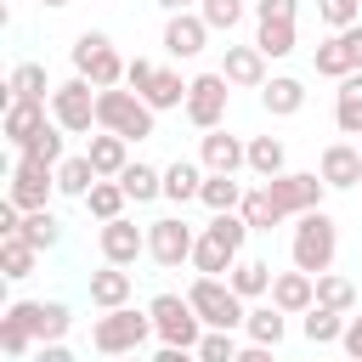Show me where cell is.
<instances>
[{"mask_svg":"<svg viewBox=\"0 0 362 362\" xmlns=\"http://www.w3.org/2000/svg\"><path fill=\"white\" fill-rule=\"evenodd\" d=\"M232 266H238V255H232V249H221L215 238H204V232H198V249H192V272H198V277H221V272H232Z\"/></svg>","mask_w":362,"mask_h":362,"instance_id":"obj_39","label":"cell"},{"mask_svg":"<svg viewBox=\"0 0 362 362\" xmlns=\"http://www.w3.org/2000/svg\"><path fill=\"white\" fill-rule=\"evenodd\" d=\"M198 362H238V345H232V334H221V328H209L204 339H198V351H192Z\"/></svg>","mask_w":362,"mask_h":362,"instance_id":"obj_47","label":"cell"},{"mask_svg":"<svg viewBox=\"0 0 362 362\" xmlns=\"http://www.w3.org/2000/svg\"><path fill=\"white\" fill-rule=\"evenodd\" d=\"M147 311H153V334H158L164 345H175V351H198V339L209 334L187 294H158Z\"/></svg>","mask_w":362,"mask_h":362,"instance_id":"obj_6","label":"cell"},{"mask_svg":"<svg viewBox=\"0 0 362 362\" xmlns=\"http://www.w3.org/2000/svg\"><path fill=\"white\" fill-rule=\"evenodd\" d=\"M62 136H68V130L51 119V124H45V130H40V136H34L17 158H34V164H51V170H57V164H62Z\"/></svg>","mask_w":362,"mask_h":362,"instance_id":"obj_41","label":"cell"},{"mask_svg":"<svg viewBox=\"0 0 362 362\" xmlns=\"http://www.w3.org/2000/svg\"><path fill=\"white\" fill-rule=\"evenodd\" d=\"M356 147H362V141H356Z\"/></svg>","mask_w":362,"mask_h":362,"instance_id":"obj_58","label":"cell"},{"mask_svg":"<svg viewBox=\"0 0 362 362\" xmlns=\"http://www.w3.org/2000/svg\"><path fill=\"white\" fill-rule=\"evenodd\" d=\"M57 85H45V68L40 62H17L11 74H6V96L11 102H45Z\"/></svg>","mask_w":362,"mask_h":362,"instance_id":"obj_24","label":"cell"},{"mask_svg":"<svg viewBox=\"0 0 362 362\" xmlns=\"http://www.w3.org/2000/svg\"><path fill=\"white\" fill-rule=\"evenodd\" d=\"M209 45V23L198 17V11H181V17H164V51L175 57V62H192L198 51Z\"/></svg>","mask_w":362,"mask_h":362,"instance_id":"obj_15","label":"cell"},{"mask_svg":"<svg viewBox=\"0 0 362 362\" xmlns=\"http://www.w3.org/2000/svg\"><path fill=\"white\" fill-rule=\"evenodd\" d=\"M249 170H255L260 181L283 175V170H288V147H283L277 136H255V141H249Z\"/></svg>","mask_w":362,"mask_h":362,"instance_id":"obj_32","label":"cell"},{"mask_svg":"<svg viewBox=\"0 0 362 362\" xmlns=\"http://www.w3.org/2000/svg\"><path fill=\"white\" fill-rule=\"evenodd\" d=\"M339 345H345V362H362V311L345 322V339Z\"/></svg>","mask_w":362,"mask_h":362,"instance_id":"obj_50","label":"cell"},{"mask_svg":"<svg viewBox=\"0 0 362 362\" xmlns=\"http://www.w3.org/2000/svg\"><path fill=\"white\" fill-rule=\"evenodd\" d=\"M198 164H204L209 175H238V170L249 164V141H238V136H226V130H209V136L198 141Z\"/></svg>","mask_w":362,"mask_h":362,"instance_id":"obj_16","label":"cell"},{"mask_svg":"<svg viewBox=\"0 0 362 362\" xmlns=\"http://www.w3.org/2000/svg\"><path fill=\"white\" fill-rule=\"evenodd\" d=\"M317 305H328V311H356V288H351V277H334V272H322L317 277Z\"/></svg>","mask_w":362,"mask_h":362,"instance_id":"obj_43","label":"cell"},{"mask_svg":"<svg viewBox=\"0 0 362 362\" xmlns=\"http://www.w3.org/2000/svg\"><path fill=\"white\" fill-rule=\"evenodd\" d=\"M124 68H130V62L113 51V40H107L102 28H85V34L74 40V74L90 79L96 90H119V85H124Z\"/></svg>","mask_w":362,"mask_h":362,"instance_id":"obj_2","label":"cell"},{"mask_svg":"<svg viewBox=\"0 0 362 362\" xmlns=\"http://www.w3.org/2000/svg\"><path fill=\"white\" fill-rule=\"evenodd\" d=\"M266 192H272V204H277L288 221H300V215L322 209L328 181H322L317 170H283V175H272V181H266Z\"/></svg>","mask_w":362,"mask_h":362,"instance_id":"obj_7","label":"cell"},{"mask_svg":"<svg viewBox=\"0 0 362 362\" xmlns=\"http://www.w3.org/2000/svg\"><path fill=\"white\" fill-rule=\"evenodd\" d=\"M345 322H351L345 311H328V305H311V311L300 317V334H305L311 345H339V339H345Z\"/></svg>","mask_w":362,"mask_h":362,"instance_id":"obj_26","label":"cell"},{"mask_svg":"<svg viewBox=\"0 0 362 362\" xmlns=\"http://www.w3.org/2000/svg\"><path fill=\"white\" fill-rule=\"evenodd\" d=\"M164 17H181V11H198V0H153Z\"/></svg>","mask_w":362,"mask_h":362,"instance_id":"obj_52","label":"cell"},{"mask_svg":"<svg viewBox=\"0 0 362 362\" xmlns=\"http://www.w3.org/2000/svg\"><path fill=\"white\" fill-rule=\"evenodd\" d=\"M288 255H294V272L322 277V272L334 266V255H339V226H334V215H328V209L300 215V221H294V238H288Z\"/></svg>","mask_w":362,"mask_h":362,"instance_id":"obj_1","label":"cell"},{"mask_svg":"<svg viewBox=\"0 0 362 362\" xmlns=\"http://www.w3.org/2000/svg\"><path fill=\"white\" fill-rule=\"evenodd\" d=\"M204 238H215L221 249H232V255L243 260V243H249V221H243V215H215V221L204 226Z\"/></svg>","mask_w":362,"mask_h":362,"instance_id":"obj_42","label":"cell"},{"mask_svg":"<svg viewBox=\"0 0 362 362\" xmlns=\"http://www.w3.org/2000/svg\"><path fill=\"white\" fill-rule=\"evenodd\" d=\"M34 362H74V351H68V345H40Z\"/></svg>","mask_w":362,"mask_h":362,"instance_id":"obj_51","label":"cell"},{"mask_svg":"<svg viewBox=\"0 0 362 362\" xmlns=\"http://www.w3.org/2000/svg\"><path fill=\"white\" fill-rule=\"evenodd\" d=\"M238 362H277V356H272V345H243Z\"/></svg>","mask_w":362,"mask_h":362,"instance_id":"obj_53","label":"cell"},{"mask_svg":"<svg viewBox=\"0 0 362 362\" xmlns=\"http://www.w3.org/2000/svg\"><path fill=\"white\" fill-rule=\"evenodd\" d=\"M198 204H204V209H215V215H238V209H243V187H238L232 175H204Z\"/></svg>","mask_w":362,"mask_h":362,"instance_id":"obj_33","label":"cell"},{"mask_svg":"<svg viewBox=\"0 0 362 362\" xmlns=\"http://www.w3.org/2000/svg\"><path fill=\"white\" fill-rule=\"evenodd\" d=\"M317 175H322L334 192H351V187H362V147H356V141H328V147H322V164H317Z\"/></svg>","mask_w":362,"mask_h":362,"instance_id":"obj_14","label":"cell"},{"mask_svg":"<svg viewBox=\"0 0 362 362\" xmlns=\"http://www.w3.org/2000/svg\"><path fill=\"white\" fill-rule=\"evenodd\" d=\"M260 107H266L272 119H294V113L305 107V85H300L294 74H272L266 90H260Z\"/></svg>","mask_w":362,"mask_h":362,"instance_id":"obj_22","label":"cell"},{"mask_svg":"<svg viewBox=\"0 0 362 362\" xmlns=\"http://www.w3.org/2000/svg\"><path fill=\"white\" fill-rule=\"evenodd\" d=\"M192 249H198V232H192L181 215H158V221H147V255H153L164 272L187 266Z\"/></svg>","mask_w":362,"mask_h":362,"instance_id":"obj_9","label":"cell"},{"mask_svg":"<svg viewBox=\"0 0 362 362\" xmlns=\"http://www.w3.org/2000/svg\"><path fill=\"white\" fill-rule=\"evenodd\" d=\"M334 124L345 136H362V74L339 79V96H334Z\"/></svg>","mask_w":362,"mask_h":362,"instance_id":"obj_31","label":"cell"},{"mask_svg":"<svg viewBox=\"0 0 362 362\" xmlns=\"http://www.w3.org/2000/svg\"><path fill=\"white\" fill-rule=\"evenodd\" d=\"M187 362H198V356H192V351H187Z\"/></svg>","mask_w":362,"mask_h":362,"instance_id":"obj_56","label":"cell"},{"mask_svg":"<svg viewBox=\"0 0 362 362\" xmlns=\"http://www.w3.org/2000/svg\"><path fill=\"white\" fill-rule=\"evenodd\" d=\"M17 238H23L28 249H40V255H45V249H57V243H62V221H57L51 209H34V215H23V232H17Z\"/></svg>","mask_w":362,"mask_h":362,"instance_id":"obj_36","label":"cell"},{"mask_svg":"<svg viewBox=\"0 0 362 362\" xmlns=\"http://www.w3.org/2000/svg\"><path fill=\"white\" fill-rule=\"evenodd\" d=\"M96 181H102V175H96V164H90L85 153H74V158L57 164V192H68V198H79V204H85V192H90Z\"/></svg>","mask_w":362,"mask_h":362,"instance_id":"obj_27","label":"cell"},{"mask_svg":"<svg viewBox=\"0 0 362 362\" xmlns=\"http://www.w3.org/2000/svg\"><path fill=\"white\" fill-rule=\"evenodd\" d=\"M221 74H226V85H238V90H266V57H260V45H226V57H221Z\"/></svg>","mask_w":362,"mask_h":362,"instance_id":"obj_17","label":"cell"},{"mask_svg":"<svg viewBox=\"0 0 362 362\" xmlns=\"http://www.w3.org/2000/svg\"><path fill=\"white\" fill-rule=\"evenodd\" d=\"M96 243H102V260L107 266H136L141 255H147V226H136V221H107L102 232H96Z\"/></svg>","mask_w":362,"mask_h":362,"instance_id":"obj_12","label":"cell"},{"mask_svg":"<svg viewBox=\"0 0 362 362\" xmlns=\"http://www.w3.org/2000/svg\"><path fill=\"white\" fill-rule=\"evenodd\" d=\"M40 6H51V11H62V6H74V0H40Z\"/></svg>","mask_w":362,"mask_h":362,"instance_id":"obj_55","label":"cell"},{"mask_svg":"<svg viewBox=\"0 0 362 362\" xmlns=\"http://www.w3.org/2000/svg\"><path fill=\"white\" fill-rule=\"evenodd\" d=\"M51 119H45V102H6V119H0V130H6V141L23 153L40 130H45Z\"/></svg>","mask_w":362,"mask_h":362,"instance_id":"obj_20","label":"cell"},{"mask_svg":"<svg viewBox=\"0 0 362 362\" xmlns=\"http://www.w3.org/2000/svg\"><path fill=\"white\" fill-rule=\"evenodd\" d=\"M187 300H192V311L204 317V328L232 334V328H243V322H249V305L232 294V283H226V277H198V283L187 288Z\"/></svg>","mask_w":362,"mask_h":362,"instance_id":"obj_5","label":"cell"},{"mask_svg":"<svg viewBox=\"0 0 362 362\" xmlns=\"http://www.w3.org/2000/svg\"><path fill=\"white\" fill-rule=\"evenodd\" d=\"M85 158L96 164V175H102V181H119V175L130 170V141H124V136H113V130H96V136L85 141Z\"/></svg>","mask_w":362,"mask_h":362,"instance_id":"obj_19","label":"cell"},{"mask_svg":"<svg viewBox=\"0 0 362 362\" xmlns=\"http://www.w3.org/2000/svg\"><path fill=\"white\" fill-rule=\"evenodd\" d=\"M96 130H113L124 141H147L153 136V107L136 90H96Z\"/></svg>","mask_w":362,"mask_h":362,"instance_id":"obj_4","label":"cell"},{"mask_svg":"<svg viewBox=\"0 0 362 362\" xmlns=\"http://www.w3.org/2000/svg\"><path fill=\"white\" fill-rule=\"evenodd\" d=\"M243 328H249V345H272V351H277V345H283V334H288V317H283L277 305H255Z\"/></svg>","mask_w":362,"mask_h":362,"instance_id":"obj_34","label":"cell"},{"mask_svg":"<svg viewBox=\"0 0 362 362\" xmlns=\"http://www.w3.org/2000/svg\"><path fill=\"white\" fill-rule=\"evenodd\" d=\"M90 305H102V311H119V305H130V288H136V277L124 272V266H107L102 260V272H90Z\"/></svg>","mask_w":362,"mask_h":362,"instance_id":"obj_21","label":"cell"},{"mask_svg":"<svg viewBox=\"0 0 362 362\" xmlns=\"http://www.w3.org/2000/svg\"><path fill=\"white\" fill-rule=\"evenodd\" d=\"M300 0H255V23H294Z\"/></svg>","mask_w":362,"mask_h":362,"instance_id":"obj_49","label":"cell"},{"mask_svg":"<svg viewBox=\"0 0 362 362\" xmlns=\"http://www.w3.org/2000/svg\"><path fill=\"white\" fill-rule=\"evenodd\" d=\"M272 305H277L283 317H305V311L317 305V277H305V272H277V277H272Z\"/></svg>","mask_w":362,"mask_h":362,"instance_id":"obj_18","label":"cell"},{"mask_svg":"<svg viewBox=\"0 0 362 362\" xmlns=\"http://www.w3.org/2000/svg\"><path fill=\"white\" fill-rule=\"evenodd\" d=\"M311 68H317L322 79H351V74H362V68H356V51H351V40H345V34H328V40L317 45Z\"/></svg>","mask_w":362,"mask_h":362,"instance_id":"obj_23","label":"cell"},{"mask_svg":"<svg viewBox=\"0 0 362 362\" xmlns=\"http://www.w3.org/2000/svg\"><path fill=\"white\" fill-rule=\"evenodd\" d=\"M124 362H141V356H124Z\"/></svg>","mask_w":362,"mask_h":362,"instance_id":"obj_57","label":"cell"},{"mask_svg":"<svg viewBox=\"0 0 362 362\" xmlns=\"http://www.w3.org/2000/svg\"><path fill=\"white\" fill-rule=\"evenodd\" d=\"M34 260H40V249H28L23 238H0V277H6V283L34 277Z\"/></svg>","mask_w":362,"mask_h":362,"instance_id":"obj_37","label":"cell"},{"mask_svg":"<svg viewBox=\"0 0 362 362\" xmlns=\"http://www.w3.org/2000/svg\"><path fill=\"white\" fill-rule=\"evenodd\" d=\"M153 362H187V351H175V345H164V351H158Z\"/></svg>","mask_w":362,"mask_h":362,"instance_id":"obj_54","label":"cell"},{"mask_svg":"<svg viewBox=\"0 0 362 362\" xmlns=\"http://www.w3.org/2000/svg\"><path fill=\"white\" fill-rule=\"evenodd\" d=\"M317 17H322L334 34H345V28L362 23V0H317Z\"/></svg>","mask_w":362,"mask_h":362,"instance_id":"obj_46","label":"cell"},{"mask_svg":"<svg viewBox=\"0 0 362 362\" xmlns=\"http://www.w3.org/2000/svg\"><path fill=\"white\" fill-rule=\"evenodd\" d=\"M51 119L68 130V136H90V124H96V85L90 79H62L57 90H51Z\"/></svg>","mask_w":362,"mask_h":362,"instance_id":"obj_8","label":"cell"},{"mask_svg":"<svg viewBox=\"0 0 362 362\" xmlns=\"http://www.w3.org/2000/svg\"><path fill=\"white\" fill-rule=\"evenodd\" d=\"M158 79V62H147V57H130V68H124V85L136 90V96H147V85Z\"/></svg>","mask_w":362,"mask_h":362,"instance_id":"obj_48","label":"cell"},{"mask_svg":"<svg viewBox=\"0 0 362 362\" xmlns=\"http://www.w3.org/2000/svg\"><path fill=\"white\" fill-rule=\"evenodd\" d=\"M226 96H232V85H226V74L215 68V74H198L192 79V90H187V124H198L204 136L209 130H221V119H226Z\"/></svg>","mask_w":362,"mask_h":362,"instance_id":"obj_10","label":"cell"},{"mask_svg":"<svg viewBox=\"0 0 362 362\" xmlns=\"http://www.w3.org/2000/svg\"><path fill=\"white\" fill-rule=\"evenodd\" d=\"M51 192H57V170H51V164H34V158H17V164H11V192H6V198H11L23 215L45 209Z\"/></svg>","mask_w":362,"mask_h":362,"instance_id":"obj_11","label":"cell"},{"mask_svg":"<svg viewBox=\"0 0 362 362\" xmlns=\"http://www.w3.org/2000/svg\"><path fill=\"white\" fill-rule=\"evenodd\" d=\"M187 90H192V79H181L175 68H158V79L147 85L141 102H147L153 113H170V107H187Z\"/></svg>","mask_w":362,"mask_h":362,"instance_id":"obj_25","label":"cell"},{"mask_svg":"<svg viewBox=\"0 0 362 362\" xmlns=\"http://www.w3.org/2000/svg\"><path fill=\"white\" fill-rule=\"evenodd\" d=\"M11 311L34 328V339H40V345H62V334L74 328V311H68L62 300H17Z\"/></svg>","mask_w":362,"mask_h":362,"instance_id":"obj_13","label":"cell"},{"mask_svg":"<svg viewBox=\"0 0 362 362\" xmlns=\"http://www.w3.org/2000/svg\"><path fill=\"white\" fill-rule=\"evenodd\" d=\"M243 221H249V232H272V226H283L288 215L272 204V192L266 187H255V192H243V209H238Z\"/></svg>","mask_w":362,"mask_h":362,"instance_id":"obj_35","label":"cell"},{"mask_svg":"<svg viewBox=\"0 0 362 362\" xmlns=\"http://www.w3.org/2000/svg\"><path fill=\"white\" fill-rule=\"evenodd\" d=\"M119 187H124V198L130 204H153V198H164V170H153V164H130L124 175H119Z\"/></svg>","mask_w":362,"mask_h":362,"instance_id":"obj_28","label":"cell"},{"mask_svg":"<svg viewBox=\"0 0 362 362\" xmlns=\"http://www.w3.org/2000/svg\"><path fill=\"white\" fill-rule=\"evenodd\" d=\"M204 175H209V170H198V164L175 158V164L164 170V198H170V204H192V198L204 192Z\"/></svg>","mask_w":362,"mask_h":362,"instance_id":"obj_29","label":"cell"},{"mask_svg":"<svg viewBox=\"0 0 362 362\" xmlns=\"http://www.w3.org/2000/svg\"><path fill=\"white\" fill-rule=\"evenodd\" d=\"M124 204H130V198H124V187H119V181H96V187L85 192V209H90L102 226H107V221H119V215H124Z\"/></svg>","mask_w":362,"mask_h":362,"instance_id":"obj_38","label":"cell"},{"mask_svg":"<svg viewBox=\"0 0 362 362\" xmlns=\"http://www.w3.org/2000/svg\"><path fill=\"white\" fill-rule=\"evenodd\" d=\"M272 277H277V272H272L266 260H249V255H243V260L232 266V277H226V283H232V294H238V300H255V294H272Z\"/></svg>","mask_w":362,"mask_h":362,"instance_id":"obj_30","label":"cell"},{"mask_svg":"<svg viewBox=\"0 0 362 362\" xmlns=\"http://www.w3.org/2000/svg\"><path fill=\"white\" fill-rule=\"evenodd\" d=\"M0 351L6 356H28V351H40V339H34V328L6 305V317H0Z\"/></svg>","mask_w":362,"mask_h":362,"instance_id":"obj_40","label":"cell"},{"mask_svg":"<svg viewBox=\"0 0 362 362\" xmlns=\"http://www.w3.org/2000/svg\"><path fill=\"white\" fill-rule=\"evenodd\" d=\"M147 334H153V311L119 305V311H102V317H96V328H90V345H96L102 356H136Z\"/></svg>","mask_w":362,"mask_h":362,"instance_id":"obj_3","label":"cell"},{"mask_svg":"<svg viewBox=\"0 0 362 362\" xmlns=\"http://www.w3.org/2000/svg\"><path fill=\"white\" fill-rule=\"evenodd\" d=\"M255 45H260V57H288L294 51V23H255Z\"/></svg>","mask_w":362,"mask_h":362,"instance_id":"obj_45","label":"cell"},{"mask_svg":"<svg viewBox=\"0 0 362 362\" xmlns=\"http://www.w3.org/2000/svg\"><path fill=\"white\" fill-rule=\"evenodd\" d=\"M243 0H198V17L209 23V34H232L238 23H243Z\"/></svg>","mask_w":362,"mask_h":362,"instance_id":"obj_44","label":"cell"}]
</instances>
